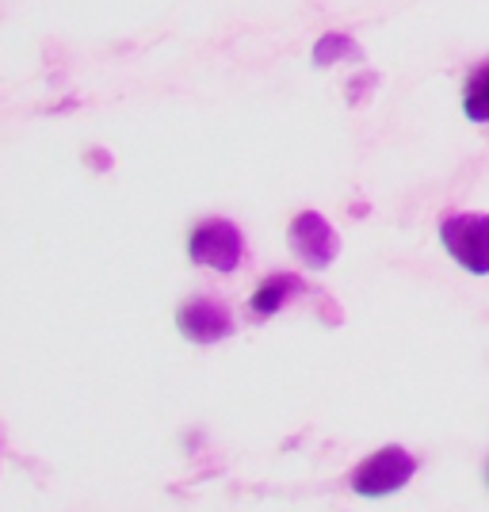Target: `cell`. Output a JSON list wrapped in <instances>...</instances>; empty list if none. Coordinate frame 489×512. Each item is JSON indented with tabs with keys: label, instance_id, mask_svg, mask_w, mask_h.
I'll return each mask as SVG.
<instances>
[{
	"label": "cell",
	"instance_id": "obj_1",
	"mask_svg": "<svg viewBox=\"0 0 489 512\" xmlns=\"http://www.w3.org/2000/svg\"><path fill=\"white\" fill-rule=\"evenodd\" d=\"M440 241L467 272L489 276V214H447Z\"/></svg>",
	"mask_w": 489,
	"mask_h": 512
},
{
	"label": "cell",
	"instance_id": "obj_2",
	"mask_svg": "<svg viewBox=\"0 0 489 512\" xmlns=\"http://www.w3.org/2000/svg\"><path fill=\"white\" fill-rule=\"evenodd\" d=\"M188 256L203 268H214V272H234L237 264L245 260V237H241L234 222L207 218L188 237Z\"/></svg>",
	"mask_w": 489,
	"mask_h": 512
},
{
	"label": "cell",
	"instance_id": "obj_3",
	"mask_svg": "<svg viewBox=\"0 0 489 512\" xmlns=\"http://www.w3.org/2000/svg\"><path fill=\"white\" fill-rule=\"evenodd\" d=\"M417 470V459L405 448H383L375 455H367L360 467L352 470V490L375 501V497H386V493H398L402 486H409Z\"/></svg>",
	"mask_w": 489,
	"mask_h": 512
},
{
	"label": "cell",
	"instance_id": "obj_4",
	"mask_svg": "<svg viewBox=\"0 0 489 512\" xmlns=\"http://www.w3.org/2000/svg\"><path fill=\"white\" fill-rule=\"evenodd\" d=\"M287 237H291V249L298 253V260H306L310 268H329L337 260V253H341V237L318 211L295 214Z\"/></svg>",
	"mask_w": 489,
	"mask_h": 512
},
{
	"label": "cell",
	"instance_id": "obj_5",
	"mask_svg": "<svg viewBox=\"0 0 489 512\" xmlns=\"http://www.w3.org/2000/svg\"><path fill=\"white\" fill-rule=\"evenodd\" d=\"M176 325H180V333H184L188 341L203 344V348H207V344L226 341V337H234V318H230V310L214 299L184 302L180 314H176Z\"/></svg>",
	"mask_w": 489,
	"mask_h": 512
},
{
	"label": "cell",
	"instance_id": "obj_6",
	"mask_svg": "<svg viewBox=\"0 0 489 512\" xmlns=\"http://www.w3.org/2000/svg\"><path fill=\"white\" fill-rule=\"evenodd\" d=\"M306 287H302V279L291 276V272H276V276L260 279V287L253 291V314L256 318H272V314H279L287 302L295 299V295H302Z\"/></svg>",
	"mask_w": 489,
	"mask_h": 512
},
{
	"label": "cell",
	"instance_id": "obj_7",
	"mask_svg": "<svg viewBox=\"0 0 489 512\" xmlns=\"http://www.w3.org/2000/svg\"><path fill=\"white\" fill-rule=\"evenodd\" d=\"M463 111L474 123H489V62H482L467 81V92H463Z\"/></svg>",
	"mask_w": 489,
	"mask_h": 512
},
{
	"label": "cell",
	"instance_id": "obj_8",
	"mask_svg": "<svg viewBox=\"0 0 489 512\" xmlns=\"http://www.w3.org/2000/svg\"><path fill=\"white\" fill-rule=\"evenodd\" d=\"M333 58H360V46L352 43V39H344V35H325L318 50H314V62L329 65Z\"/></svg>",
	"mask_w": 489,
	"mask_h": 512
}]
</instances>
